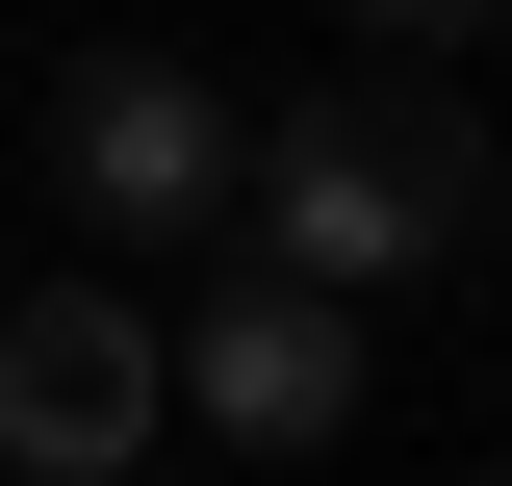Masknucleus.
I'll return each mask as SVG.
<instances>
[{
	"mask_svg": "<svg viewBox=\"0 0 512 486\" xmlns=\"http://www.w3.org/2000/svg\"><path fill=\"white\" fill-rule=\"evenodd\" d=\"M0 486H26V461H0Z\"/></svg>",
	"mask_w": 512,
	"mask_h": 486,
	"instance_id": "nucleus-7",
	"label": "nucleus"
},
{
	"mask_svg": "<svg viewBox=\"0 0 512 486\" xmlns=\"http://www.w3.org/2000/svg\"><path fill=\"white\" fill-rule=\"evenodd\" d=\"M52 180L103 205V231H205V205H231V103H205L180 52H77L52 77Z\"/></svg>",
	"mask_w": 512,
	"mask_h": 486,
	"instance_id": "nucleus-4",
	"label": "nucleus"
},
{
	"mask_svg": "<svg viewBox=\"0 0 512 486\" xmlns=\"http://www.w3.org/2000/svg\"><path fill=\"white\" fill-rule=\"evenodd\" d=\"M487 231H512V154H487Z\"/></svg>",
	"mask_w": 512,
	"mask_h": 486,
	"instance_id": "nucleus-6",
	"label": "nucleus"
},
{
	"mask_svg": "<svg viewBox=\"0 0 512 486\" xmlns=\"http://www.w3.org/2000/svg\"><path fill=\"white\" fill-rule=\"evenodd\" d=\"M154 410H180V384H154V307H128V282H26V307H0V461H26V486H128Z\"/></svg>",
	"mask_w": 512,
	"mask_h": 486,
	"instance_id": "nucleus-2",
	"label": "nucleus"
},
{
	"mask_svg": "<svg viewBox=\"0 0 512 486\" xmlns=\"http://www.w3.org/2000/svg\"><path fill=\"white\" fill-rule=\"evenodd\" d=\"M359 26H384V52H487L512 0H359Z\"/></svg>",
	"mask_w": 512,
	"mask_h": 486,
	"instance_id": "nucleus-5",
	"label": "nucleus"
},
{
	"mask_svg": "<svg viewBox=\"0 0 512 486\" xmlns=\"http://www.w3.org/2000/svg\"><path fill=\"white\" fill-rule=\"evenodd\" d=\"M154 384H180V410L231 435V461H308V435H359V307L256 256V282L205 307V333H154Z\"/></svg>",
	"mask_w": 512,
	"mask_h": 486,
	"instance_id": "nucleus-3",
	"label": "nucleus"
},
{
	"mask_svg": "<svg viewBox=\"0 0 512 486\" xmlns=\"http://www.w3.org/2000/svg\"><path fill=\"white\" fill-rule=\"evenodd\" d=\"M487 154L512 128L461 103L436 52H384V77H333V103H282V128H231V180H256V231H282V282H436L461 231H487Z\"/></svg>",
	"mask_w": 512,
	"mask_h": 486,
	"instance_id": "nucleus-1",
	"label": "nucleus"
}]
</instances>
